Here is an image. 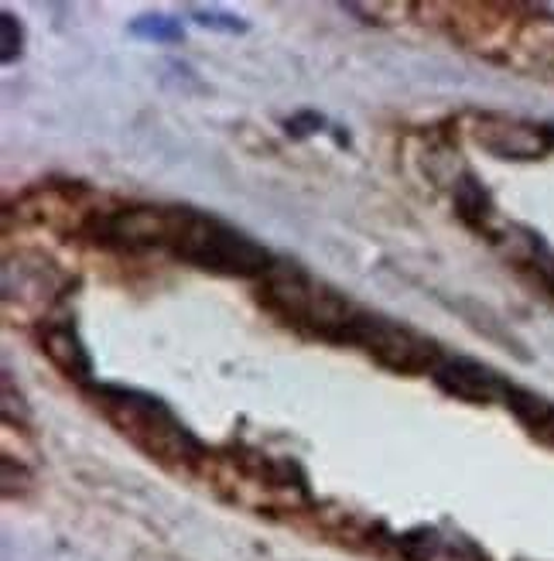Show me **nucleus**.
<instances>
[{
	"label": "nucleus",
	"mask_w": 554,
	"mask_h": 561,
	"mask_svg": "<svg viewBox=\"0 0 554 561\" xmlns=\"http://www.w3.org/2000/svg\"><path fill=\"white\" fill-rule=\"evenodd\" d=\"M295 469L274 462L267 456L257 453H233L227 459H219V472H216V483L219 486H230L233 500L240 503H257L264 511L274 507H295L298 496H301V483H295Z\"/></svg>",
	"instance_id": "nucleus-5"
},
{
	"label": "nucleus",
	"mask_w": 554,
	"mask_h": 561,
	"mask_svg": "<svg viewBox=\"0 0 554 561\" xmlns=\"http://www.w3.org/2000/svg\"><path fill=\"white\" fill-rule=\"evenodd\" d=\"M59 291V274H55V264L45 257H11L4 267V301L14 305V298L21 301V308H45L51 301V295Z\"/></svg>",
	"instance_id": "nucleus-8"
},
{
	"label": "nucleus",
	"mask_w": 554,
	"mask_h": 561,
	"mask_svg": "<svg viewBox=\"0 0 554 561\" xmlns=\"http://www.w3.org/2000/svg\"><path fill=\"white\" fill-rule=\"evenodd\" d=\"M346 346L363 350L370 359H377L380 367L404 374V377H418V374H435L441 363V350L428 340V335L414 332L404 322L383 319L377 312L359 308V316L349 329Z\"/></svg>",
	"instance_id": "nucleus-4"
},
{
	"label": "nucleus",
	"mask_w": 554,
	"mask_h": 561,
	"mask_svg": "<svg viewBox=\"0 0 554 561\" xmlns=\"http://www.w3.org/2000/svg\"><path fill=\"white\" fill-rule=\"evenodd\" d=\"M130 35L145 38V42H178L182 27H178V21L164 18V14H148V18H137L130 24Z\"/></svg>",
	"instance_id": "nucleus-12"
},
{
	"label": "nucleus",
	"mask_w": 554,
	"mask_h": 561,
	"mask_svg": "<svg viewBox=\"0 0 554 561\" xmlns=\"http://www.w3.org/2000/svg\"><path fill=\"white\" fill-rule=\"evenodd\" d=\"M0 24H4V62H11L14 55L21 51V27L11 14L0 18Z\"/></svg>",
	"instance_id": "nucleus-14"
},
{
	"label": "nucleus",
	"mask_w": 554,
	"mask_h": 561,
	"mask_svg": "<svg viewBox=\"0 0 554 561\" xmlns=\"http://www.w3.org/2000/svg\"><path fill=\"white\" fill-rule=\"evenodd\" d=\"M96 408L127 442L164 466H203L209 459L203 442L182 425V417L145 390L100 383Z\"/></svg>",
	"instance_id": "nucleus-2"
},
{
	"label": "nucleus",
	"mask_w": 554,
	"mask_h": 561,
	"mask_svg": "<svg viewBox=\"0 0 554 561\" xmlns=\"http://www.w3.org/2000/svg\"><path fill=\"white\" fill-rule=\"evenodd\" d=\"M404 561H486V554L459 535H446V530H414L401 541Z\"/></svg>",
	"instance_id": "nucleus-10"
},
{
	"label": "nucleus",
	"mask_w": 554,
	"mask_h": 561,
	"mask_svg": "<svg viewBox=\"0 0 554 561\" xmlns=\"http://www.w3.org/2000/svg\"><path fill=\"white\" fill-rule=\"evenodd\" d=\"M261 305L285 325L336 346H346L349 329L359 316V308L346 295L291 264H277L261 280Z\"/></svg>",
	"instance_id": "nucleus-3"
},
{
	"label": "nucleus",
	"mask_w": 554,
	"mask_h": 561,
	"mask_svg": "<svg viewBox=\"0 0 554 561\" xmlns=\"http://www.w3.org/2000/svg\"><path fill=\"white\" fill-rule=\"evenodd\" d=\"M86 233L106 247L164 250L175 261L223 277H267L277 261L254 237L240 233L227 219L182 206H134L117 213H93Z\"/></svg>",
	"instance_id": "nucleus-1"
},
{
	"label": "nucleus",
	"mask_w": 554,
	"mask_h": 561,
	"mask_svg": "<svg viewBox=\"0 0 554 561\" xmlns=\"http://www.w3.org/2000/svg\"><path fill=\"white\" fill-rule=\"evenodd\" d=\"M507 408L528 425L541 442L554 445V404L544 401V398H534L528 390H517L510 387V398H507Z\"/></svg>",
	"instance_id": "nucleus-11"
},
{
	"label": "nucleus",
	"mask_w": 554,
	"mask_h": 561,
	"mask_svg": "<svg viewBox=\"0 0 554 561\" xmlns=\"http://www.w3.org/2000/svg\"><path fill=\"white\" fill-rule=\"evenodd\" d=\"M431 377L446 394L469 401V404H496L510 398V383L500 374L465 356H441Z\"/></svg>",
	"instance_id": "nucleus-7"
},
{
	"label": "nucleus",
	"mask_w": 554,
	"mask_h": 561,
	"mask_svg": "<svg viewBox=\"0 0 554 561\" xmlns=\"http://www.w3.org/2000/svg\"><path fill=\"white\" fill-rule=\"evenodd\" d=\"M196 21L203 27H219V32H243V21L233 14H216V11H196Z\"/></svg>",
	"instance_id": "nucleus-13"
},
{
	"label": "nucleus",
	"mask_w": 554,
	"mask_h": 561,
	"mask_svg": "<svg viewBox=\"0 0 554 561\" xmlns=\"http://www.w3.org/2000/svg\"><path fill=\"white\" fill-rule=\"evenodd\" d=\"M465 130L476 140V148L500 161H538L554 148V134L547 127L507 114H473Z\"/></svg>",
	"instance_id": "nucleus-6"
},
{
	"label": "nucleus",
	"mask_w": 554,
	"mask_h": 561,
	"mask_svg": "<svg viewBox=\"0 0 554 561\" xmlns=\"http://www.w3.org/2000/svg\"><path fill=\"white\" fill-rule=\"evenodd\" d=\"M42 353L76 383H93V359L66 319L42 322Z\"/></svg>",
	"instance_id": "nucleus-9"
}]
</instances>
